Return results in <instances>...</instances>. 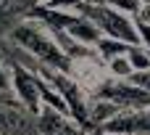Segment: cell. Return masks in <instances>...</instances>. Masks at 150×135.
Masks as SVG:
<instances>
[{
    "mask_svg": "<svg viewBox=\"0 0 150 135\" xmlns=\"http://www.w3.org/2000/svg\"><path fill=\"white\" fill-rule=\"evenodd\" d=\"M119 117V103L116 101H98L95 103V109H92V119L95 122H111V119H116Z\"/></svg>",
    "mask_w": 150,
    "mask_h": 135,
    "instance_id": "8",
    "label": "cell"
},
{
    "mask_svg": "<svg viewBox=\"0 0 150 135\" xmlns=\"http://www.w3.org/2000/svg\"><path fill=\"white\" fill-rule=\"evenodd\" d=\"M47 21L53 24L55 21V27L53 29H61L63 27V32L69 34V37H76V40H82V42H100V29L90 21V19H71V16H47Z\"/></svg>",
    "mask_w": 150,
    "mask_h": 135,
    "instance_id": "4",
    "label": "cell"
},
{
    "mask_svg": "<svg viewBox=\"0 0 150 135\" xmlns=\"http://www.w3.org/2000/svg\"><path fill=\"white\" fill-rule=\"evenodd\" d=\"M50 80H53L55 90L63 96L66 106H69L71 111H76V117H79V119H84V106H82V93H79V88H76V85H71V82H69V80H63V77H50Z\"/></svg>",
    "mask_w": 150,
    "mask_h": 135,
    "instance_id": "6",
    "label": "cell"
},
{
    "mask_svg": "<svg viewBox=\"0 0 150 135\" xmlns=\"http://www.w3.org/2000/svg\"><path fill=\"white\" fill-rule=\"evenodd\" d=\"M8 88V74L3 72V66H0V90H5Z\"/></svg>",
    "mask_w": 150,
    "mask_h": 135,
    "instance_id": "14",
    "label": "cell"
},
{
    "mask_svg": "<svg viewBox=\"0 0 150 135\" xmlns=\"http://www.w3.org/2000/svg\"><path fill=\"white\" fill-rule=\"evenodd\" d=\"M98 45H100V53H103L105 58L127 56V50H129V45H127V42H119V40H113V37H105V40H100Z\"/></svg>",
    "mask_w": 150,
    "mask_h": 135,
    "instance_id": "9",
    "label": "cell"
},
{
    "mask_svg": "<svg viewBox=\"0 0 150 135\" xmlns=\"http://www.w3.org/2000/svg\"><path fill=\"white\" fill-rule=\"evenodd\" d=\"M82 0H53V8H71V5H79Z\"/></svg>",
    "mask_w": 150,
    "mask_h": 135,
    "instance_id": "13",
    "label": "cell"
},
{
    "mask_svg": "<svg viewBox=\"0 0 150 135\" xmlns=\"http://www.w3.org/2000/svg\"><path fill=\"white\" fill-rule=\"evenodd\" d=\"M129 82H132V85H137L140 90L150 93V69H145V72H134V74L129 77Z\"/></svg>",
    "mask_w": 150,
    "mask_h": 135,
    "instance_id": "11",
    "label": "cell"
},
{
    "mask_svg": "<svg viewBox=\"0 0 150 135\" xmlns=\"http://www.w3.org/2000/svg\"><path fill=\"white\" fill-rule=\"evenodd\" d=\"M13 82H16V93H18V98L34 111V109L40 106V98H42V82H37V80H34L32 74H26L24 69H16Z\"/></svg>",
    "mask_w": 150,
    "mask_h": 135,
    "instance_id": "5",
    "label": "cell"
},
{
    "mask_svg": "<svg viewBox=\"0 0 150 135\" xmlns=\"http://www.w3.org/2000/svg\"><path fill=\"white\" fill-rule=\"evenodd\" d=\"M108 133L116 135H150V109H137L129 114H119L105 125Z\"/></svg>",
    "mask_w": 150,
    "mask_h": 135,
    "instance_id": "3",
    "label": "cell"
},
{
    "mask_svg": "<svg viewBox=\"0 0 150 135\" xmlns=\"http://www.w3.org/2000/svg\"><path fill=\"white\" fill-rule=\"evenodd\" d=\"M13 37H16V42L21 45V48H26L29 53H34L37 58H42V61H47V64H61L63 58H61V48L45 34V29L42 27H37V24H18L16 29H13Z\"/></svg>",
    "mask_w": 150,
    "mask_h": 135,
    "instance_id": "2",
    "label": "cell"
},
{
    "mask_svg": "<svg viewBox=\"0 0 150 135\" xmlns=\"http://www.w3.org/2000/svg\"><path fill=\"white\" fill-rule=\"evenodd\" d=\"M111 72H113L116 77H127V80L134 74V69H132V64H129L127 56H116V58H111Z\"/></svg>",
    "mask_w": 150,
    "mask_h": 135,
    "instance_id": "10",
    "label": "cell"
},
{
    "mask_svg": "<svg viewBox=\"0 0 150 135\" xmlns=\"http://www.w3.org/2000/svg\"><path fill=\"white\" fill-rule=\"evenodd\" d=\"M87 19H90L100 32H105L108 37H113V40H119V42H127V45H140L137 24H132L121 11L108 8V5H92V8L87 11Z\"/></svg>",
    "mask_w": 150,
    "mask_h": 135,
    "instance_id": "1",
    "label": "cell"
},
{
    "mask_svg": "<svg viewBox=\"0 0 150 135\" xmlns=\"http://www.w3.org/2000/svg\"><path fill=\"white\" fill-rule=\"evenodd\" d=\"M127 58H129V64H132V69H134V72H145V69H150V48H142V45H129Z\"/></svg>",
    "mask_w": 150,
    "mask_h": 135,
    "instance_id": "7",
    "label": "cell"
},
{
    "mask_svg": "<svg viewBox=\"0 0 150 135\" xmlns=\"http://www.w3.org/2000/svg\"><path fill=\"white\" fill-rule=\"evenodd\" d=\"M108 3V8H116V11H140V0H103Z\"/></svg>",
    "mask_w": 150,
    "mask_h": 135,
    "instance_id": "12",
    "label": "cell"
}]
</instances>
